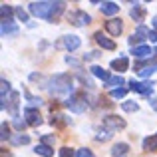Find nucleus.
<instances>
[{
    "instance_id": "obj_1",
    "label": "nucleus",
    "mask_w": 157,
    "mask_h": 157,
    "mask_svg": "<svg viewBox=\"0 0 157 157\" xmlns=\"http://www.w3.org/2000/svg\"><path fill=\"white\" fill-rule=\"evenodd\" d=\"M66 2H50V0H42V2H30L28 4V12L38 18L54 20L64 12Z\"/></svg>"
},
{
    "instance_id": "obj_2",
    "label": "nucleus",
    "mask_w": 157,
    "mask_h": 157,
    "mask_svg": "<svg viewBox=\"0 0 157 157\" xmlns=\"http://www.w3.org/2000/svg\"><path fill=\"white\" fill-rule=\"evenodd\" d=\"M50 92L52 96H68V94H72L74 86H72V78L68 76V74H58V76H54L50 80Z\"/></svg>"
},
{
    "instance_id": "obj_3",
    "label": "nucleus",
    "mask_w": 157,
    "mask_h": 157,
    "mask_svg": "<svg viewBox=\"0 0 157 157\" xmlns=\"http://www.w3.org/2000/svg\"><path fill=\"white\" fill-rule=\"evenodd\" d=\"M64 105L68 107L70 111H74V113H84V111L88 109V101H86L84 94H72V96L64 101Z\"/></svg>"
},
{
    "instance_id": "obj_4",
    "label": "nucleus",
    "mask_w": 157,
    "mask_h": 157,
    "mask_svg": "<svg viewBox=\"0 0 157 157\" xmlns=\"http://www.w3.org/2000/svg\"><path fill=\"white\" fill-rule=\"evenodd\" d=\"M104 127L105 131H117L125 127V121L121 117H117V115H107V117H104Z\"/></svg>"
},
{
    "instance_id": "obj_5",
    "label": "nucleus",
    "mask_w": 157,
    "mask_h": 157,
    "mask_svg": "<svg viewBox=\"0 0 157 157\" xmlns=\"http://www.w3.org/2000/svg\"><path fill=\"white\" fill-rule=\"evenodd\" d=\"M70 22H72L74 26H88V24L92 22V18H90V14H86L84 10H76L70 16Z\"/></svg>"
},
{
    "instance_id": "obj_6",
    "label": "nucleus",
    "mask_w": 157,
    "mask_h": 157,
    "mask_svg": "<svg viewBox=\"0 0 157 157\" xmlns=\"http://www.w3.org/2000/svg\"><path fill=\"white\" fill-rule=\"evenodd\" d=\"M24 117H26V123L32 127H38L40 123H42V115L38 113V109H32V107H28L26 111H24Z\"/></svg>"
},
{
    "instance_id": "obj_7",
    "label": "nucleus",
    "mask_w": 157,
    "mask_h": 157,
    "mask_svg": "<svg viewBox=\"0 0 157 157\" xmlns=\"http://www.w3.org/2000/svg\"><path fill=\"white\" fill-rule=\"evenodd\" d=\"M105 30L109 32L111 36H119L123 32V24H121V20L119 18H109L105 22Z\"/></svg>"
},
{
    "instance_id": "obj_8",
    "label": "nucleus",
    "mask_w": 157,
    "mask_h": 157,
    "mask_svg": "<svg viewBox=\"0 0 157 157\" xmlns=\"http://www.w3.org/2000/svg\"><path fill=\"white\" fill-rule=\"evenodd\" d=\"M80 44H82V40L78 38V36H64V40H62L60 46H64L66 50L74 52V50H78V48H80Z\"/></svg>"
},
{
    "instance_id": "obj_9",
    "label": "nucleus",
    "mask_w": 157,
    "mask_h": 157,
    "mask_svg": "<svg viewBox=\"0 0 157 157\" xmlns=\"http://www.w3.org/2000/svg\"><path fill=\"white\" fill-rule=\"evenodd\" d=\"M149 32H151V30H147L145 26H137L135 34H131V38H129V44L133 46V44H137V42H141V40L149 38Z\"/></svg>"
},
{
    "instance_id": "obj_10",
    "label": "nucleus",
    "mask_w": 157,
    "mask_h": 157,
    "mask_svg": "<svg viewBox=\"0 0 157 157\" xmlns=\"http://www.w3.org/2000/svg\"><path fill=\"white\" fill-rule=\"evenodd\" d=\"M94 38H96V42L100 44V48H104V50H115V42H113V40H109V38H105L101 32H96Z\"/></svg>"
},
{
    "instance_id": "obj_11",
    "label": "nucleus",
    "mask_w": 157,
    "mask_h": 157,
    "mask_svg": "<svg viewBox=\"0 0 157 157\" xmlns=\"http://www.w3.org/2000/svg\"><path fill=\"white\" fill-rule=\"evenodd\" d=\"M111 68H113L115 72H125V70L129 68L127 56H119V58H115V60H111Z\"/></svg>"
},
{
    "instance_id": "obj_12",
    "label": "nucleus",
    "mask_w": 157,
    "mask_h": 157,
    "mask_svg": "<svg viewBox=\"0 0 157 157\" xmlns=\"http://www.w3.org/2000/svg\"><path fill=\"white\" fill-rule=\"evenodd\" d=\"M151 82L149 84H143V82H129V90H133V92H139V94H149L151 92Z\"/></svg>"
},
{
    "instance_id": "obj_13",
    "label": "nucleus",
    "mask_w": 157,
    "mask_h": 157,
    "mask_svg": "<svg viewBox=\"0 0 157 157\" xmlns=\"http://www.w3.org/2000/svg\"><path fill=\"white\" fill-rule=\"evenodd\" d=\"M129 153V145L127 143H115L111 149V157H125Z\"/></svg>"
},
{
    "instance_id": "obj_14",
    "label": "nucleus",
    "mask_w": 157,
    "mask_h": 157,
    "mask_svg": "<svg viewBox=\"0 0 157 157\" xmlns=\"http://www.w3.org/2000/svg\"><path fill=\"white\" fill-rule=\"evenodd\" d=\"M101 12H104L105 16H113V14H117V10H119V6H117V2H101Z\"/></svg>"
},
{
    "instance_id": "obj_15",
    "label": "nucleus",
    "mask_w": 157,
    "mask_h": 157,
    "mask_svg": "<svg viewBox=\"0 0 157 157\" xmlns=\"http://www.w3.org/2000/svg\"><path fill=\"white\" fill-rule=\"evenodd\" d=\"M131 18L135 20V22H141L143 20V16H145V10H143V6L141 4H133V8H131Z\"/></svg>"
},
{
    "instance_id": "obj_16",
    "label": "nucleus",
    "mask_w": 157,
    "mask_h": 157,
    "mask_svg": "<svg viewBox=\"0 0 157 157\" xmlns=\"http://www.w3.org/2000/svg\"><path fill=\"white\" fill-rule=\"evenodd\" d=\"M12 14H14L12 6H8V4H2V6H0V16H2V22H12Z\"/></svg>"
},
{
    "instance_id": "obj_17",
    "label": "nucleus",
    "mask_w": 157,
    "mask_h": 157,
    "mask_svg": "<svg viewBox=\"0 0 157 157\" xmlns=\"http://www.w3.org/2000/svg\"><path fill=\"white\" fill-rule=\"evenodd\" d=\"M34 151L38 155H42V157H52L54 155V149H52L50 145H44V143H38V145L34 147Z\"/></svg>"
},
{
    "instance_id": "obj_18",
    "label": "nucleus",
    "mask_w": 157,
    "mask_h": 157,
    "mask_svg": "<svg viewBox=\"0 0 157 157\" xmlns=\"http://www.w3.org/2000/svg\"><path fill=\"white\" fill-rule=\"evenodd\" d=\"M143 149L145 151H157V135H151V137L143 139Z\"/></svg>"
},
{
    "instance_id": "obj_19",
    "label": "nucleus",
    "mask_w": 157,
    "mask_h": 157,
    "mask_svg": "<svg viewBox=\"0 0 157 157\" xmlns=\"http://www.w3.org/2000/svg\"><path fill=\"white\" fill-rule=\"evenodd\" d=\"M2 36H8V34H18V26L12 22H2V28H0Z\"/></svg>"
},
{
    "instance_id": "obj_20",
    "label": "nucleus",
    "mask_w": 157,
    "mask_h": 157,
    "mask_svg": "<svg viewBox=\"0 0 157 157\" xmlns=\"http://www.w3.org/2000/svg\"><path fill=\"white\" fill-rule=\"evenodd\" d=\"M151 48L149 46H135L133 48V56L135 58H147V56H151Z\"/></svg>"
},
{
    "instance_id": "obj_21",
    "label": "nucleus",
    "mask_w": 157,
    "mask_h": 157,
    "mask_svg": "<svg viewBox=\"0 0 157 157\" xmlns=\"http://www.w3.org/2000/svg\"><path fill=\"white\" fill-rule=\"evenodd\" d=\"M123 84H125V82H123L121 76H111L109 80L105 82V86H107V88H111V90H117L119 86H123Z\"/></svg>"
},
{
    "instance_id": "obj_22",
    "label": "nucleus",
    "mask_w": 157,
    "mask_h": 157,
    "mask_svg": "<svg viewBox=\"0 0 157 157\" xmlns=\"http://www.w3.org/2000/svg\"><path fill=\"white\" fill-rule=\"evenodd\" d=\"M92 74H94V76H96V78H100V80H104V82H107V80H109V74H107L105 72V70L104 68H101V66H94V68H92Z\"/></svg>"
},
{
    "instance_id": "obj_23",
    "label": "nucleus",
    "mask_w": 157,
    "mask_h": 157,
    "mask_svg": "<svg viewBox=\"0 0 157 157\" xmlns=\"http://www.w3.org/2000/svg\"><path fill=\"white\" fill-rule=\"evenodd\" d=\"M18 100H20V94L18 92H12L10 94V107H8V111H10L12 115H16V105H18Z\"/></svg>"
},
{
    "instance_id": "obj_24",
    "label": "nucleus",
    "mask_w": 157,
    "mask_h": 157,
    "mask_svg": "<svg viewBox=\"0 0 157 157\" xmlns=\"http://www.w3.org/2000/svg\"><path fill=\"white\" fill-rule=\"evenodd\" d=\"M10 141L14 145H26V143H30V137L28 135H14V137H10Z\"/></svg>"
},
{
    "instance_id": "obj_25",
    "label": "nucleus",
    "mask_w": 157,
    "mask_h": 157,
    "mask_svg": "<svg viewBox=\"0 0 157 157\" xmlns=\"http://www.w3.org/2000/svg\"><path fill=\"white\" fill-rule=\"evenodd\" d=\"M66 123H68V119H66V115H62V113H58V115H54V117H52V125L64 127Z\"/></svg>"
},
{
    "instance_id": "obj_26",
    "label": "nucleus",
    "mask_w": 157,
    "mask_h": 157,
    "mask_svg": "<svg viewBox=\"0 0 157 157\" xmlns=\"http://www.w3.org/2000/svg\"><path fill=\"white\" fill-rule=\"evenodd\" d=\"M155 70H157V62H155V64H153V66H147V68H143V70H139V76H141V78H149V76H151V74H153V72H155Z\"/></svg>"
},
{
    "instance_id": "obj_27",
    "label": "nucleus",
    "mask_w": 157,
    "mask_h": 157,
    "mask_svg": "<svg viewBox=\"0 0 157 157\" xmlns=\"http://www.w3.org/2000/svg\"><path fill=\"white\" fill-rule=\"evenodd\" d=\"M121 107H123V111H129V113H131V111H137V109H139V105L135 104V101H123Z\"/></svg>"
},
{
    "instance_id": "obj_28",
    "label": "nucleus",
    "mask_w": 157,
    "mask_h": 157,
    "mask_svg": "<svg viewBox=\"0 0 157 157\" xmlns=\"http://www.w3.org/2000/svg\"><path fill=\"white\" fill-rule=\"evenodd\" d=\"M109 96H111V98H115V100H117V98H123V96H125V88L111 90V92H109Z\"/></svg>"
},
{
    "instance_id": "obj_29",
    "label": "nucleus",
    "mask_w": 157,
    "mask_h": 157,
    "mask_svg": "<svg viewBox=\"0 0 157 157\" xmlns=\"http://www.w3.org/2000/svg\"><path fill=\"white\" fill-rule=\"evenodd\" d=\"M2 141H6V139H10V127H8V123H2Z\"/></svg>"
},
{
    "instance_id": "obj_30",
    "label": "nucleus",
    "mask_w": 157,
    "mask_h": 157,
    "mask_svg": "<svg viewBox=\"0 0 157 157\" xmlns=\"http://www.w3.org/2000/svg\"><path fill=\"white\" fill-rule=\"evenodd\" d=\"M76 157H96V155H94L90 149H78L76 151Z\"/></svg>"
},
{
    "instance_id": "obj_31",
    "label": "nucleus",
    "mask_w": 157,
    "mask_h": 157,
    "mask_svg": "<svg viewBox=\"0 0 157 157\" xmlns=\"http://www.w3.org/2000/svg\"><path fill=\"white\" fill-rule=\"evenodd\" d=\"M74 155H76V153H74L70 147H62V149H60V157H74Z\"/></svg>"
},
{
    "instance_id": "obj_32",
    "label": "nucleus",
    "mask_w": 157,
    "mask_h": 157,
    "mask_svg": "<svg viewBox=\"0 0 157 157\" xmlns=\"http://www.w3.org/2000/svg\"><path fill=\"white\" fill-rule=\"evenodd\" d=\"M109 137H111V133H109V131H101V133H98V135H96V139H98V141H107Z\"/></svg>"
},
{
    "instance_id": "obj_33",
    "label": "nucleus",
    "mask_w": 157,
    "mask_h": 157,
    "mask_svg": "<svg viewBox=\"0 0 157 157\" xmlns=\"http://www.w3.org/2000/svg\"><path fill=\"white\" fill-rule=\"evenodd\" d=\"M16 16H18V18L22 20V22H28V14L22 10V8H16Z\"/></svg>"
},
{
    "instance_id": "obj_34",
    "label": "nucleus",
    "mask_w": 157,
    "mask_h": 157,
    "mask_svg": "<svg viewBox=\"0 0 157 157\" xmlns=\"http://www.w3.org/2000/svg\"><path fill=\"white\" fill-rule=\"evenodd\" d=\"M26 98H28V101H30V105H40L42 104L40 98H34V96H30V94H26Z\"/></svg>"
},
{
    "instance_id": "obj_35",
    "label": "nucleus",
    "mask_w": 157,
    "mask_h": 157,
    "mask_svg": "<svg viewBox=\"0 0 157 157\" xmlns=\"http://www.w3.org/2000/svg\"><path fill=\"white\" fill-rule=\"evenodd\" d=\"M6 92H10V84L6 80H2V98H6Z\"/></svg>"
},
{
    "instance_id": "obj_36",
    "label": "nucleus",
    "mask_w": 157,
    "mask_h": 157,
    "mask_svg": "<svg viewBox=\"0 0 157 157\" xmlns=\"http://www.w3.org/2000/svg\"><path fill=\"white\" fill-rule=\"evenodd\" d=\"M42 143H44V145H52V143H54V135H44Z\"/></svg>"
},
{
    "instance_id": "obj_37",
    "label": "nucleus",
    "mask_w": 157,
    "mask_h": 157,
    "mask_svg": "<svg viewBox=\"0 0 157 157\" xmlns=\"http://www.w3.org/2000/svg\"><path fill=\"white\" fill-rule=\"evenodd\" d=\"M14 125L18 127V129H22V127L26 125V121H20V119H16V121H14Z\"/></svg>"
},
{
    "instance_id": "obj_38",
    "label": "nucleus",
    "mask_w": 157,
    "mask_h": 157,
    "mask_svg": "<svg viewBox=\"0 0 157 157\" xmlns=\"http://www.w3.org/2000/svg\"><path fill=\"white\" fill-rule=\"evenodd\" d=\"M149 40H153V42H157V32H155V30H151V32H149Z\"/></svg>"
},
{
    "instance_id": "obj_39",
    "label": "nucleus",
    "mask_w": 157,
    "mask_h": 157,
    "mask_svg": "<svg viewBox=\"0 0 157 157\" xmlns=\"http://www.w3.org/2000/svg\"><path fill=\"white\" fill-rule=\"evenodd\" d=\"M151 105H153V109L157 111V100H153V101H151Z\"/></svg>"
},
{
    "instance_id": "obj_40",
    "label": "nucleus",
    "mask_w": 157,
    "mask_h": 157,
    "mask_svg": "<svg viewBox=\"0 0 157 157\" xmlns=\"http://www.w3.org/2000/svg\"><path fill=\"white\" fill-rule=\"evenodd\" d=\"M153 28H155V32H157V16L153 18Z\"/></svg>"
},
{
    "instance_id": "obj_41",
    "label": "nucleus",
    "mask_w": 157,
    "mask_h": 157,
    "mask_svg": "<svg viewBox=\"0 0 157 157\" xmlns=\"http://www.w3.org/2000/svg\"><path fill=\"white\" fill-rule=\"evenodd\" d=\"M155 54H157V48H155Z\"/></svg>"
}]
</instances>
